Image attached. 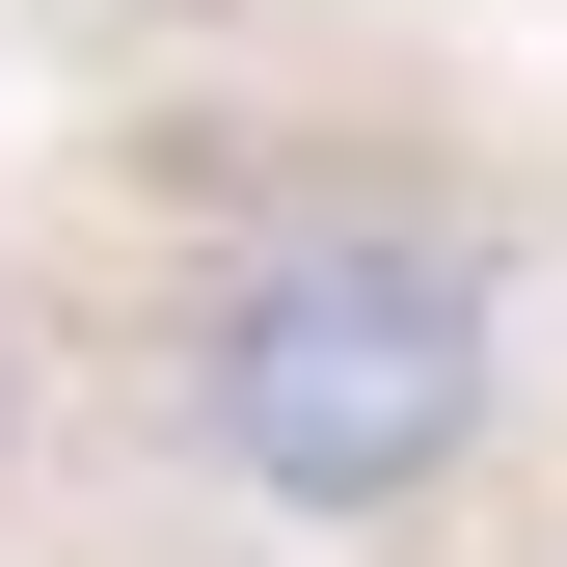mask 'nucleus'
<instances>
[{
    "label": "nucleus",
    "instance_id": "nucleus-1",
    "mask_svg": "<svg viewBox=\"0 0 567 567\" xmlns=\"http://www.w3.org/2000/svg\"><path fill=\"white\" fill-rule=\"evenodd\" d=\"M163 433L270 540H433L514 460V217L405 135L244 163L163 270Z\"/></svg>",
    "mask_w": 567,
    "mask_h": 567
}]
</instances>
